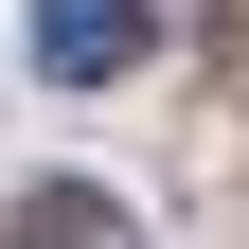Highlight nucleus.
I'll return each instance as SVG.
<instances>
[{"mask_svg":"<svg viewBox=\"0 0 249 249\" xmlns=\"http://www.w3.org/2000/svg\"><path fill=\"white\" fill-rule=\"evenodd\" d=\"M18 249H142V231H124V196H107V178H53V196L18 213Z\"/></svg>","mask_w":249,"mask_h":249,"instance_id":"nucleus-2","label":"nucleus"},{"mask_svg":"<svg viewBox=\"0 0 249 249\" xmlns=\"http://www.w3.org/2000/svg\"><path fill=\"white\" fill-rule=\"evenodd\" d=\"M18 36H36L53 89H107V71H142V36H160V18H142V0H36Z\"/></svg>","mask_w":249,"mask_h":249,"instance_id":"nucleus-1","label":"nucleus"}]
</instances>
